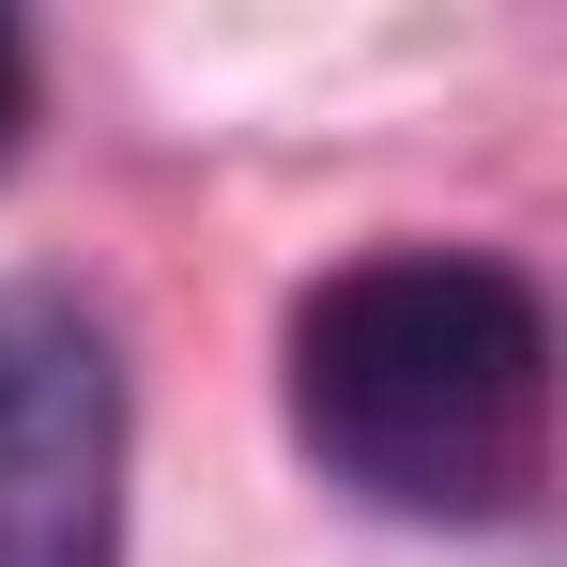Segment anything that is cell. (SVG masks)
Returning a JSON list of instances; mask_svg holds the SVG:
<instances>
[{
	"label": "cell",
	"instance_id": "3957f363",
	"mask_svg": "<svg viewBox=\"0 0 567 567\" xmlns=\"http://www.w3.org/2000/svg\"><path fill=\"white\" fill-rule=\"evenodd\" d=\"M16 138H31V31L0 16V154H16Z\"/></svg>",
	"mask_w": 567,
	"mask_h": 567
},
{
	"label": "cell",
	"instance_id": "6da1fadb",
	"mask_svg": "<svg viewBox=\"0 0 567 567\" xmlns=\"http://www.w3.org/2000/svg\"><path fill=\"white\" fill-rule=\"evenodd\" d=\"M291 445L383 522H522L553 475V307L491 246H369L291 291Z\"/></svg>",
	"mask_w": 567,
	"mask_h": 567
},
{
	"label": "cell",
	"instance_id": "7a4b0ae2",
	"mask_svg": "<svg viewBox=\"0 0 567 567\" xmlns=\"http://www.w3.org/2000/svg\"><path fill=\"white\" fill-rule=\"evenodd\" d=\"M0 567H123V338L0 291Z\"/></svg>",
	"mask_w": 567,
	"mask_h": 567
}]
</instances>
